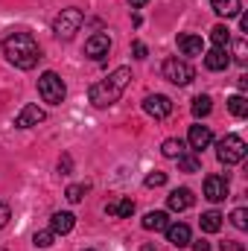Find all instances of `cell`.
Here are the masks:
<instances>
[{
    "instance_id": "1",
    "label": "cell",
    "mask_w": 248,
    "mask_h": 251,
    "mask_svg": "<svg viewBox=\"0 0 248 251\" xmlns=\"http://www.w3.org/2000/svg\"><path fill=\"white\" fill-rule=\"evenodd\" d=\"M3 56L9 64H15L21 70H32L41 59V47L29 32H12L3 41Z\"/></svg>"
},
{
    "instance_id": "2",
    "label": "cell",
    "mask_w": 248,
    "mask_h": 251,
    "mask_svg": "<svg viewBox=\"0 0 248 251\" xmlns=\"http://www.w3.org/2000/svg\"><path fill=\"white\" fill-rule=\"evenodd\" d=\"M128 82H131V70H128V67H117L108 79L91 85L88 100H91L97 108H108V105H114V102L123 97V91L128 88Z\"/></svg>"
},
{
    "instance_id": "3",
    "label": "cell",
    "mask_w": 248,
    "mask_h": 251,
    "mask_svg": "<svg viewBox=\"0 0 248 251\" xmlns=\"http://www.w3.org/2000/svg\"><path fill=\"white\" fill-rule=\"evenodd\" d=\"M246 149L248 146L240 134H225V137L216 143V158H219V164L234 167V164H240V161L246 158Z\"/></svg>"
},
{
    "instance_id": "4",
    "label": "cell",
    "mask_w": 248,
    "mask_h": 251,
    "mask_svg": "<svg viewBox=\"0 0 248 251\" xmlns=\"http://www.w3.org/2000/svg\"><path fill=\"white\" fill-rule=\"evenodd\" d=\"M38 94H41L44 102H50V105H62L64 97H67V88H64V82H62L59 73L47 70V73H41V79H38Z\"/></svg>"
},
{
    "instance_id": "5",
    "label": "cell",
    "mask_w": 248,
    "mask_h": 251,
    "mask_svg": "<svg viewBox=\"0 0 248 251\" xmlns=\"http://www.w3.org/2000/svg\"><path fill=\"white\" fill-rule=\"evenodd\" d=\"M79 26H82V12H79L76 6L62 9V15L53 21V32H56V38H62V41H70V38L79 32Z\"/></svg>"
},
{
    "instance_id": "6",
    "label": "cell",
    "mask_w": 248,
    "mask_h": 251,
    "mask_svg": "<svg viewBox=\"0 0 248 251\" xmlns=\"http://www.w3.org/2000/svg\"><path fill=\"white\" fill-rule=\"evenodd\" d=\"M164 79L173 82V85H190L196 79V70L184 59H167L164 62Z\"/></svg>"
},
{
    "instance_id": "7",
    "label": "cell",
    "mask_w": 248,
    "mask_h": 251,
    "mask_svg": "<svg viewBox=\"0 0 248 251\" xmlns=\"http://www.w3.org/2000/svg\"><path fill=\"white\" fill-rule=\"evenodd\" d=\"M143 111H146L149 117H155V120H164V117L173 114V100L164 97V94H149V97L143 100Z\"/></svg>"
},
{
    "instance_id": "8",
    "label": "cell",
    "mask_w": 248,
    "mask_h": 251,
    "mask_svg": "<svg viewBox=\"0 0 248 251\" xmlns=\"http://www.w3.org/2000/svg\"><path fill=\"white\" fill-rule=\"evenodd\" d=\"M108 50H111V38H108L105 32H97V35H91V38L85 41V53H88L94 62L105 59V56H108Z\"/></svg>"
},
{
    "instance_id": "9",
    "label": "cell",
    "mask_w": 248,
    "mask_h": 251,
    "mask_svg": "<svg viewBox=\"0 0 248 251\" xmlns=\"http://www.w3.org/2000/svg\"><path fill=\"white\" fill-rule=\"evenodd\" d=\"M204 199L207 201H225L228 199V181L222 176H207L204 178Z\"/></svg>"
},
{
    "instance_id": "10",
    "label": "cell",
    "mask_w": 248,
    "mask_h": 251,
    "mask_svg": "<svg viewBox=\"0 0 248 251\" xmlns=\"http://www.w3.org/2000/svg\"><path fill=\"white\" fill-rule=\"evenodd\" d=\"M187 140H190L193 152H201V149H207L213 143V131H210V126H190Z\"/></svg>"
},
{
    "instance_id": "11",
    "label": "cell",
    "mask_w": 248,
    "mask_h": 251,
    "mask_svg": "<svg viewBox=\"0 0 248 251\" xmlns=\"http://www.w3.org/2000/svg\"><path fill=\"white\" fill-rule=\"evenodd\" d=\"M178 50H181V56H187V59L204 56V41L198 35H193V32H184V35H178Z\"/></svg>"
},
{
    "instance_id": "12",
    "label": "cell",
    "mask_w": 248,
    "mask_h": 251,
    "mask_svg": "<svg viewBox=\"0 0 248 251\" xmlns=\"http://www.w3.org/2000/svg\"><path fill=\"white\" fill-rule=\"evenodd\" d=\"M44 108H38V105H24L21 108V114L15 117V126L18 128H29V126H38V123H44Z\"/></svg>"
},
{
    "instance_id": "13",
    "label": "cell",
    "mask_w": 248,
    "mask_h": 251,
    "mask_svg": "<svg viewBox=\"0 0 248 251\" xmlns=\"http://www.w3.org/2000/svg\"><path fill=\"white\" fill-rule=\"evenodd\" d=\"M167 204H170V210H175V213H181L187 207H193V190L187 187H178L170 193V199H167Z\"/></svg>"
},
{
    "instance_id": "14",
    "label": "cell",
    "mask_w": 248,
    "mask_h": 251,
    "mask_svg": "<svg viewBox=\"0 0 248 251\" xmlns=\"http://www.w3.org/2000/svg\"><path fill=\"white\" fill-rule=\"evenodd\" d=\"M73 225H76V216H73V213H67V210L53 213V219H50V231H53V234H70V231H73Z\"/></svg>"
},
{
    "instance_id": "15",
    "label": "cell",
    "mask_w": 248,
    "mask_h": 251,
    "mask_svg": "<svg viewBox=\"0 0 248 251\" xmlns=\"http://www.w3.org/2000/svg\"><path fill=\"white\" fill-rule=\"evenodd\" d=\"M105 213L108 216H117V219H128L134 213V201L131 199H114V201L105 204Z\"/></svg>"
},
{
    "instance_id": "16",
    "label": "cell",
    "mask_w": 248,
    "mask_h": 251,
    "mask_svg": "<svg viewBox=\"0 0 248 251\" xmlns=\"http://www.w3.org/2000/svg\"><path fill=\"white\" fill-rule=\"evenodd\" d=\"M210 6H213V12L219 18H237L243 12V3L240 0H210Z\"/></svg>"
},
{
    "instance_id": "17",
    "label": "cell",
    "mask_w": 248,
    "mask_h": 251,
    "mask_svg": "<svg viewBox=\"0 0 248 251\" xmlns=\"http://www.w3.org/2000/svg\"><path fill=\"white\" fill-rule=\"evenodd\" d=\"M167 240L175 246V249H181L190 243V228H187L184 222H175V225H167Z\"/></svg>"
},
{
    "instance_id": "18",
    "label": "cell",
    "mask_w": 248,
    "mask_h": 251,
    "mask_svg": "<svg viewBox=\"0 0 248 251\" xmlns=\"http://www.w3.org/2000/svg\"><path fill=\"white\" fill-rule=\"evenodd\" d=\"M167 225H170V216L164 210H149L143 216V228L146 231H167Z\"/></svg>"
},
{
    "instance_id": "19",
    "label": "cell",
    "mask_w": 248,
    "mask_h": 251,
    "mask_svg": "<svg viewBox=\"0 0 248 251\" xmlns=\"http://www.w3.org/2000/svg\"><path fill=\"white\" fill-rule=\"evenodd\" d=\"M228 64H231L228 53H225V50H219V47H213L210 53H204V67H207V70H225Z\"/></svg>"
},
{
    "instance_id": "20",
    "label": "cell",
    "mask_w": 248,
    "mask_h": 251,
    "mask_svg": "<svg viewBox=\"0 0 248 251\" xmlns=\"http://www.w3.org/2000/svg\"><path fill=\"white\" fill-rule=\"evenodd\" d=\"M201 231L204 234H216L219 228H222V213L219 210H207V213H201Z\"/></svg>"
},
{
    "instance_id": "21",
    "label": "cell",
    "mask_w": 248,
    "mask_h": 251,
    "mask_svg": "<svg viewBox=\"0 0 248 251\" xmlns=\"http://www.w3.org/2000/svg\"><path fill=\"white\" fill-rule=\"evenodd\" d=\"M210 41H213V47L225 50V47L231 44V29H228L225 24H216V26L210 29Z\"/></svg>"
},
{
    "instance_id": "22",
    "label": "cell",
    "mask_w": 248,
    "mask_h": 251,
    "mask_svg": "<svg viewBox=\"0 0 248 251\" xmlns=\"http://www.w3.org/2000/svg\"><path fill=\"white\" fill-rule=\"evenodd\" d=\"M228 111H231L234 117H246L248 114V100L243 94H234V97L228 100Z\"/></svg>"
},
{
    "instance_id": "23",
    "label": "cell",
    "mask_w": 248,
    "mask_h": 251,
    "mask_svg": "<svg viewBox=\"0 0 248 251\" xmlns=\"http://www.w3.org/2000/svg\"><path fill=\"white\" fill-rule=\"evenodd\" d=\"M210 111H213L210 97H196V100H193V117H198V120H201V117H207Z\"/></svg>"
},
{
    "instance_id": "24",
    "label": "cell",
    "mask_w": 248,
    "mask_h": 251,
    "mask_svg": "<svg viewBox=\"0 0 248 251\" xmlns=\"http://www.w3.org/2000/svg\"><path fill=\"white\" fill-rule=\"evenodd\" d=\"M161 152H164V158H178V155L184 152V143H181V140H175V137H170V140H164Z\"/></svg>"
},
{
    "instance_id": "25",
    "label": "cell",
    "mask_w": 248,
    "mask_h": 251,
    "mask_svg": "<svg viewBox=\"0 0 248 251\" xmlns=\"http://www.w3.org/2000/svg\"><path fill=\"white\" fill-rule=\"evenodd\" d=\"M178 167H181L184 173H198V158H196V152H181V155H178Z\"/></svg>"
},
{
    "instance_id": "26",
    "label": "cell",
    "mask_w": 248,
    "mask_h": 251,
    "mask_svg": "<svg viewBox=\"0 0 248 251\" xmlns=\"http://www.w3.org/2000/svg\"><path fill=\"white\" fill-rule=\"evenodd\" d=\"M53 231H35V237H32V243H35V249H50L53 246Z\"/></svg>"
},
{
    "instance_id": "27",
    "label": "cell",
    "mask_w": 248,
    "mask_h": 251,
    "mask_svg": "<svg viewBox=\"0 0 248 251\" xmlns=\"http://www.w3.org/2000/svg\"><path fill=\"white\" fill-rule=\"evenodd\" d=\"M231 222H234V228L246 231V228H248V210H246V207H237V210L231 213Z\"/></svg>"
},
{
    "instance_id": "28",
    "label": "cell",
    "mask_w": 248,
    "mask_h": 251,
    "mask_svg": "<svg viewBox=\"0 0 248 251\" xmlns=\"http://www.w3.org/2000/svg\"><path fill=\"white\" fill-rule=\"evenodd\" d=\"M167 184V173H149L146 176V187H164Z\"/></svg>"
},
{
    "instance_id": "29",
    "label": "cell",
    "mask_w": 248,
    "mask_h": 251,
    "mask_svg": "<svg viewBox=\"0 0 248 251\" xmlns=\"http://www.w3.org/2000/svg\"><path fill=\"white\" fill-rule=\"evenodd\" d=\"M234 53H237V62L240 64H246L248 62V47H246V38H240V41H237V44H234Z\"/></svg>"
},
{
    "instance_id": "30",
    "label": "cell",
    "mask_w": 248,
    "mask_h": 251,
    "mask_svg": "<svg viewBox=\"0 0 248 251\" xmlns=\"http://www.w3.org/2000/svg\"><path fill=\"white\" fill-rule=\"evenodd\" d=\"M82 193H85V187H79V184H70L64 196H67V201H73V204H76V201H82Z\"/></svg>"
},
{
    "instance_id": "31",
    "label": "cell",
    "mask_w": 248,
    "mask_h": 251,
    "mask_svg": "<svg viewBox=\"0 0 248 251\" xmlns=\"http://www.w3.org/2000/svg\"><path fill=\"white\" fill-rule=\"evenodd\" d=\"M9 219H12V210H9V204H3V201H0V231L9 225Z\"/></svg>"
},
{
    "instance_id": "32",
    "label": "cell",
    "mask_w": 248,
    "mask_h": 251,
    "mask_svg": "<svg viewBox=\"0 0 248 251\" xmlns=\"http://www.w3.org/2000/svg\"><path fill=\"white\" fill-rule=\"evenodd\" d=\"M131 50H134V59H146V44H143V41H134Z\"/></svg>"
},
{
    "instance_id": "33",
    "label": "cell",
    "mask_w": 248,
    "mask_h": 251,
    "mask_svg": "<svg viewBox=\"0 0 248 251\" xmlns=\"http://www.w3.org/2000/svg\"><path fill=\"white\" fill-rule=\"evenodd\" d=\"M67 170H70V158L64 155L62 161H59V173H62V176H67Z\"/></svg>"
},
{
    "instance_id": "34",
    "label": "cell",
    "mask_w": 248,
    "mask_h": 251,
    "mask_svg": "<svg viewBox=\"0 0 248 251\" xmlns=\"http://www.w3.org/2000/svg\"><path fill=\"white\" fill-rule=\"evenodd\" d=\"M193 249H196V251H210V243H204V240H198V243H193Z\"/></svg>"
},
{
    "instance_id": "35",
    "label": "cell",
    "mask_w": 248,
    "mask_h": 251,
    "mask_svg": "<svg viewBox=\"0 0 248 251\" xmlns=\"http://www.w3.org/2000/svg\"><path fill=\"white\" fill-rule=\"evenodd\" d=\"M222 251H243V246H237V243H222Z\"/></svg>"
},
{
    "instance_id": "36",
    "label": "cell",
    "mask_w": 248,
    "mask_h": 251,
    "mask_svg": "<svg viewBox=\"0 0 248 251\" xmlns=\"http://www.w3.org/2000/svg\"><path fill=\"white\" fill-rule=\"evenodd\" d=\"M146 3H149V0H128L131 9H140V6H146Z\"/></svg>"
},
{
    "instance_id": "37",
    "label": "cell",
    "mask_w": 248,
    "mask_h": 251,
    "mask_svg": "<svg viewBox=\"0 0 248 251\" xmlns=\"http://www.w3.org/2000/svg\"><path fill=\"white\" fill-rule=\"evenodd\" d=\"M0 251H3V249H0Z\"/></svg>"
},
{
    "instance_id": "38",
    "label": "cell",
    "mask_w": 248,
    "mask_h": 251,
    "mask_svg": "<svg viewBox=\"0 0 248 251\" xmlns=\"http://www.w3.org/2000/svg\"><path fill=\"white\" fill-rule=\"evenodd\" d=\"M88 251H91V249H88Z\"/></svg>"
}]
</instances>
